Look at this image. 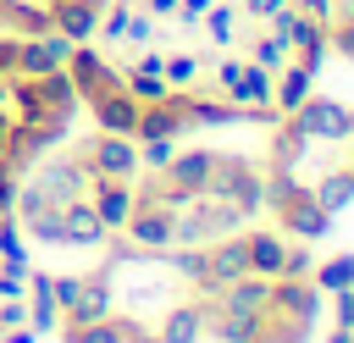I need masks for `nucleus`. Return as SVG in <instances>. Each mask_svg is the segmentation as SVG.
<instances>
[{
  "label": "nucleus",
  "mask_w": 354,
  "mask_h": 343,
  "mask_svg": "<svg viewBox=\"0 0 354 343\" xmlns=\"http://www.w3.org/2000/svg\"><path fill=\"white\" fill-rule=\"evenodd\" d=\"M66 310H72V326H83V321H105V315H111V293H105V288H88V282H83V293H77V299H72Z\"/></svg>",
  "instance_id": "obj_5"
},
{
  "label": "nucleus",
  "mask_w": 354,
  "mask_h": 343,
  "mask_svg": "<svg viewBox=\"0 0 354 343\" xmlns=\"http://www.w3.org/2000/svg\"><path fill=\"white\" fill-rule=\"evenodd\" d=\"M160 343H199V310H194V304H188V310H171Z\"/></svg>",
  "instance_id": "obj_10"
},
{
  "label": "nucleus",
  "mask_w": 354,
  "mask_h": 343,
  "mask_svg": "<svg viewBox=\"0 0 354 343\" xmlns=\"http://www.w3.org/2000/svg\"><path fill=\"white\" fill-rule=\"evenodd\" d=\"M205 266H210V282H238L249 271V243H221V249H205Z\"/></svg>",
  "instance_id": "obj_2"
},
{
  "label": "nucleus",
  "mask_w": 354,
  "mask_h": 343,
  "mask_svg": "<svg viewBox=\"0 0 354 343\" xmlns=\"http://www.w3.org/2000/svg\"><path fill=\"white\" fill-rule=\"evenodd\" d=\"M266 304H271V288L266 282H227L221 288V310H254V315H266Z\"/></svg>",
  "instance_id": "obj_3"
},
{
  "label": "nucleus",
  "mask_w": 354,
  "mask_h": 343,
  "mask_svg": "<svg viewBox=\"0 0 354 343\" xmlns=\"http://www.w3.org/2000/svg\"><path fill=\"white\" fill-rule=\"evenodd\" d=\"M282 210H288V227H293V232H310V238H321V232L332 227V216H326L315 199H293V205H282Z\"/></svg>",
  "instance_id": "obj_4"
},
{
  "label": "nucleus",
  "mask_w": 354,
  "mask_h": 343,
  "mask_svg": "<svg viewBox=\"0 0 354 343\" xmlns=\"http://www.w3.org/2000/svg\"><path fill=\"white\" fill-rule=\"evenodd\" d=\"M310 72H315V66H293V72H288V83H282V100H288V105H299V94H304V83H310Z\"/></svg>",
  "instance_id": "obj_15"
},
{
  "label": "nucleus",
  "mask_w": 354,
  "mask_h": 343,
  "mask_svg": "<svg viewBox=\"0 0 354 343\" xmlns=\"http://www.w3.org/2000/svg\"><path fill=\"white\" fill-rule=\"evenodd\" d=\"M282 254H288L282 238H266V232L249 238V271H282Z\"/></svg>",
  "instance_id": "obj_8"
},
{
  "label": "nucleus",
  "mask_w": 354,
  "mask_h": 343,
  "mask_svg": "<svg viewBox=\"0 0 354 343\" xmlns=\"http://www.w3.org/2000/svg\"><path fill=\"white\" fill-rule=\"evenodd\" d=\"M66 343H127V337L111 321H83V326H66Z\"/></svg>",
  "instance_id": "obj_11"
},
{
  "label": "nucleus",
  "mask_w": 354,
  "mask_h": 343,
  "mask_svg": "<svg viewBox=\"0 0 354 343\" xmlns=\"http://www.w3.org/2000/svg\"><path fill=\"white\" fill-rule=\"evenodd\" d=\"M133 343H149V337H138V332H133Z\"/></svg>",
  "instance_id": "obj_18"
},
{
  "label": "nucleus",
  "mask_w": 354,
  "mask_h": 343,
  "mask_svg": "<svg viewBox=\"0 0 354 343\" xmlns=\"http://www.w3.org/2000/svg\"><path fill=\"white\" fill-rule=\"evenodd\" d=\"M337 332H354V293H337Z\"/></svg>",
  "instance_id": "obj_16"
},
{
  "label": "nucleus",
  "mask_w": 354,
  "mask_h": 343,
  "mask_svg": "<svg viewBox=\"0 0 354 343\" xmlns=\"http://www.w3.org/2000/svg\"><path fill=\"white\" fill-rule=\"evenodd\" d=\"M299 133L304 138H343V133H354V116L332 100H315V105L299 111Z\"/></svg>",
  "instance_id": "obj_1"
},
{
  "label": "nucleus",
  "mask_w": 354,
  "mask_h": 343,
  "mask_svg": "<svg viewBox=\"0 0 354 343\" xmlns=\"http://www.w3.org/2000/svg\"><path fill=\"white\" fill-rule=\"evenodd\" d=\"M127 227H133V238H144V243H166V238H171V221H160V216H127Z\"/></svg>",
  "instance_id": "obj_12"
},
{
  "label": "nucleus",
  "mask_w": 354,
  "mask_h": 343,
  "mask_svg": "<svg viewBox=\"0 0 354 343\" xmlns=\"http://www.w3.org/2000/svg\"><path fill=\"white\" fill-rule=\"evenodd\" d=\"M94 155H100V172L105 177H127L133 172V144H122V138H105Z\"/></svg>",
  "instance_id": "obj_7"
},
{
  "label": "nucleus",
  "mask_w": 354,
  "mask_h": 343,
  "mask_svg": "<svg viewBox=\"0 0 354 343\" xmlns=\"http://www.w3.org/2000/svg\"><path fill=\"white\" fill-rule=\"evenodd\" d=\"M138 205L122 194V188H105L100 194V205H94V216H100V227H127V216H133Z\"/></svg>",
  "instance_id": "obj_6"
},
{
  "label": "nucleus",
  "mask_w": 354,
  "mask_h": 343,
  "mask_svg": "<svg viewBox=\"0 0 354 343\" xmlns=\"http://www.w3.org/2000/svg\"><path fill=\"white\" fill-rule=\"evenodd\" d=\"M160 72H166L171 83H194V72H199V61H194V55H171V61H166Z\"/></svg>",
  "instance_id": "obj_14"
},
{
  "label": "nucleus",
  "mask_w": 354,
  "mask_h": 343,
  "mask_svg": "<svg viewBox=\"0 0 354 343\" xmlns=\"http://www.w3.org/2000/svg\"><path fill=\"white\" fill-rule=\"evenodd\" d=\"M332 343H348V332H332Z\"/></svg>",
  "instance_id": "obj_17"
},
{
  "label": "nucleus",
  "mask_w": 354,
  "mask_h": 343,
  "mask_svg": "<svg viewBox=\"0 0 354 343\" xmlns=\"http://www.w3.org/2000/svg\"><path fill=\"white\" fill-rule=\"evenodd\" d=\"M321 288H332V293L354 288V260H348V254H343V260H332V266L321 271Z\"/></svg>",
  "instance_id": "obj_13"
},
{
  "label": "nucleus",
  "mask_w": 354,
  "mask_h": 343,
  "mask_svg": "<svg viewBox=\"0 0 354 343\" xmlns=\"http://www.w3.org/2000/svg\"><path fill=\"white\" fill-rule=\"evenodd\" d=\"M310 199H315V205H321V210L332 216V210H343V205L354 199V177H348V172H343V177H326V183H321V188H315Z\"/></svg>",
  "instance_id": "obj_9"
}]
</instances>
